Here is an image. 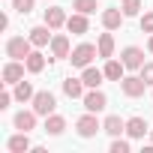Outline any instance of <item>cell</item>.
<instances>
[{"label": "cell", "instance_id": "13", "mask_svg": "<svg viewBox=\"0 0 153 153\" xmlns=\"http://www.w3.org/2000/svg\"><path fill=\"white\" fill-rule=\"evenodd\" d=\"M36 126V111H18L15 114V129L18 132H30Z\"/></svg>", "mask_w": 153, "mask_h": 153}, {"label": "cell", "instance_id": "21", "mask_svg": "<svg viewBox=\"0 0 153 153\" xmlns=\"http://www.w3.org/2000/svg\"><path fill=\"white\" fill-rule=\"evenodd\" d=\"M51 27L45 24V27H33L30 30V42L36 45V48H42V45H48V39H51V33H48Z\"/></svg>", "mask_w": 153, "mask_h": 153}, {"label": "cell", "instance_id": "30", "mask_svg": "<svg viewBox=\"0 0 153 153\" xmlns=\"http://www.w3.org/2000/svg\"><path fill=\"white\" fill-rule=\"evenodd\" d=\"M141 78H144L147 84H153V63H144V66H141Z\"/></svg>", "mask_w": 153, "mask_h": 153}, {"label": "cell", "instance_id": "16", "mask_svg": "<svg viewBox=\"0 0 153 153\" xmlns=\"http://www.w3.org/2000/svg\"><path fill=\"white\" fill-rule=\"evenodd\" d=\"M102 132H108V135H120V132H126V123L117 117V114H111V117H105V123H102Z\"/></svg>", "mask_w": 153, "mask_h": 153}, {"label": "cell", "instance_id": "7", "mask_svg": "<svg viewBox=\"0 0 153 153\" xmlns=\"http://www.w3.org/2000/svg\"><path fill=\"white\" fill-rule=\"evenodd\" d=\"M105 105H108V96H105L102 90L90 87V93H84V108H87V111H93V114H96V111H102Z\"/></svg>", "mask_w": 153, "mask_h": 153}, {"label": "cell", "instance_id": "14", "mask_svg": "<svg viewBox=\"0 0 153 153\" xmlns=\"http://www.w3.org/2000/svg\"><path fill=\"white\" fill-rule=\"evenodd\" d=\"M126 132H129V138H144V132H150V126L144 117H132V120H126Z\"/></svg>", "mask_w": 153, "mask_h": 153}, {"label": "cell", "instance_id": "27", "mask_svg": "<svg viewBox=\"0 0 153 153\" xmlns=\"http://www.w3.org/2000/svg\"><path fill=\"white\" fill-rule=\"evenodd\" d=\"M12 9L21 12V15H27V12L33 9V0H12Z\"/></svg>", "mask_w": 153, "mask_h": 153}, {"label": "cell", "instance_id": "12", "mask_svg": "<svg viewBox=\"0 0 153 153\" xmlns=\"http://www.w3.org/2000/svg\"><path fill=\"white\" fill-rule=\"evenodd\" d=\"M123 9H105L102 12V24H105V30H117L120 24H123Z\"/></svg>", "mask_w": 153, "mask_h": 153}, {"label": "cell", "instance_id": "5", "mask_svg": "<svg viewBox=\"0 0 153 153\" xmlns=\"http://www.w3.org/2000/svg\"><path fill=\"white\" fill-rule=\"evenodd\" d=\"M75 129H78V135L81 138H93L99 129H102V123L96 120V114L90 111V114H84V117H78V123H75Z\"/></svg>", "mask_w": 153, "mask_h": 153}, {"label": "cell", "instance_id": "4", "mask_svg": "<svg viewBox=\"0 0 153 153\" xmlns=\"http://www.w3.org/2000/svg\"><path fill=\"white\" fill-rule=\"evenodd\" d=\"M120 87H123V93H126L129 99H138V96L144 93L147 81L141 78V75H123V81H120Z\"/></svg>", "mask_w": 153, "mask_h": 153}, {"label": "cell", "instance_id": "22", "mask_svg": "<svg viewBox=\"0 0 153 153\" xmlns=\"http://www.w3.org/2000/svg\"><path fill=\"white\" fill-rule=\"evenodd\" d=\"M99 57H105V60H111V54H114V36L111 33H102L99 36Z\"/></svg>", "mask_w": 153, "mask_h": 153}, {"label": "cell", "instance_id": "10", "mask_svg": "<svg viewBox=\"0 0 153 153\" xmlns=\"http://www.w3.org/2000/svg\"><path fill=\"white\" fill-rule=\"evenodd\" d=\"M84 78H66L63 81V93L69 96V99H78V96H84Z\"/></svg>", "mask_w": 153, "mask_h": 153}, {"label": "cell", "instance_id": "19", "mask_svg": "<svg viewBox=\"0 0 153 153\" xmlns=\"http://www.w3.org/2000/svg\"><path fill=\"white\" fill-rule=\"evenodd\" d=\"M63 129H66V120H63L60 114H48V117H45V132H48V135H60Z\"/></svg>", "mask_w": 153, "mask_h": 153}, {"label": "cell", "instance_id": "17", "mask_svg": "<svg viewBox=\"0 0 153 153\" xmlns=\"http://www.w3.org/2000/svg\"><path fill=\"white\" fill-rule=\"evenodd\" d=\"M6 147H9L12 153H27V150H30V138H27V132H18V135H12Z\"/></svg>", "mask_w": 153, "mask_h": 153}, {"label": "cell", "instance_id": "32", "mask_svg": "<svg viewBox=\"0 0 153 153\" xmlns=\"http://www.w3.org/2000/svg\"><path fill=\"white\" fill-rule=\"evenodd\" d=\"M147 48H150V54H153V33H150V42H147Z\"/></svg>", "mask_w": 153, "mask_h": 153}, {"label": "cell", "instance_id": "18", "mask_svg": "<svg viewBox=\"0 0 153 153\" xmlns=\"http://www.w3.org/2000/svg\"><path fill=\"white\" fill-rule=\"evenodd\" d=\"M123 69H126L123 60H120V63H117V60H108L102 72H105V78H108V81H123Z\"/></svg>", "mask_w": 153, "mask_h": 153}, {"label": "cell", "instance_id": "6", "mask_svg": "<svg viewBox=\"0 0 153 153\" xmlns=\"http://www.w3.org/2000/svg\"><path fill=\"white\" fill-rule=\"evenodd\" d=\"M24 60H12V63H6L3 66V84H18L21 78H24Z\"/></svg>", "mask_w": 153, "mask_h": 153}, {"label": "cell", "instance_id": "33", "mask_svg": "<svg viewBox=\"0 0 153 153\" xmlns=\"http://www.w3.org/2000/svg\"><path fill=\"white\" fill-rule=\"evenodd\" d=\"M150 138H153V129H150Z\"/></svg>", "mask_w": 153, "mask_h": 153}, {"label": "cell", "instance_id": "1", "mask_svg": "<svg viewBox=\"0 0 153 153\" xmlns=\"http://www.w3.org/2000/svg\"><path fill=\"white\" fill-rule=\"evenodd\" d=\"M99 54V48L96 45H90V42H81L78 48H72V54H69V60H72V66H78V69H87L90 66V60Z\"/></svg>", "mask_w": 153, "mask_h": 153}, {"label": "cell", "instance_id": "31", "mask_svg": "<svg viewBox=\"0 0 153 153\" xmlns=\"http://www.w3.org/2000/svg\"><path fill=\"white\" fill-rule=\"evenodd\" d=\"M12 96H15V93H6V90L0 93V108H9V102H12Z\"/></svg>", "mask_w": 153, "mask_h": 153}, {"label": "cell", "instance_id": "29", "mask_svg": "<svg viewBox=\"0 0 153 153\" xmlns=\"http://www.w3.org/2000/svg\"><path fill=\"white\" fill-rule=\"evenodd\" d=\"M141 30H144V33H153V12H144V18H141Z\"/></svg>", "mask_w": 153, "mask_h": 153}, {"label": "cell", "instance_id": "9", "mask_svg": "<svg viewBox=\"0 0 153 153\" xmlns=\"http://www.w3.org/2000/svg\"><path fill=\"white\" fill-rule=\"evenodd\" d=\"M51 57H54V60H63V57H69V39H66L63 33L51 36Z\"/></svg>", "mask_w": 153, "mask_h": 153}, {"label": "cell", "instance_id": "2", "mask_svg": "<svg viewBox=\"0 0 153 153\" xmlns=\"http://www.w3.org/2000/svg\"><path fill=\"white\" fill-rule=\"evenodd\" d=\"M30 48H33L30 36H27V39H24V36H12V39L6 42V54H9L12 60H27V57H30Z\"/></svg>", "mask_w": 153, "mask_h": 153}, {"label": "cell", "instance_id": "24", "mask_svg": "<svg viewBox=\"0 0 153 153\" xmlns=\"http://www.w3.org/2000/svg\"><path fill=\"white\" fill-rule=\"evenodd\" d=\"M36 93H33V87H30V81H18L15 84V99L18 102H27V99H33Z\"/></svg>", "mask_w": 153, "mask_h": 153}, {"label": "cell", "instance_id": "26", "mask_svg": "<svg viewBox=\"0 0 153 153\" xmlns=\"http://www.w3.org/2000/svg\"><path fill=\"white\" fill-rule=\"evenodd\" d=\"M123 15H138L141 12V0H123Z\"/></svg>", "mask_w": 153, "mask_h": 153}, {"label": "cell", "instance_id": "28", "mask_svg": "<svg viewBox=\"0 0 153 153\" xmlns=\"http://www.w3.org/2000/svg\"><path fill=\"white\" fill-rule=\"evenodd\" d=\"M111 153H129V141L114 138V141H111Z\"/></svg>", "mask_w": 153, "mask_h": 153}, {"label": "cell", "instance_id": "11", "mask_svg": "<svg viewBox=\"0 0 153 153\" xmlns=\"http://www.w3.org/2000/svg\"><path fill=\"white\" fill-rule=\"evenodd\" d=\"M45 24H48L51 30L63 27V24H66V12H63L60 6H51V9H45Z\"/></svg>", "mask_w": 153, "mask_h": 153}, {"label": "cell", "instance_id": "23", "mask_svg": "<svg viewBox=\"0 0 153 153\" xmlns=\"http://www.w3.org/2000/svg\"><path fill=\"white\" fill-rule=\"evenodd\" d=\"M24 63H27V72H42V69H45V54L30 51V57H27Z\"/></svg>", "mask_w": 153, "mask_h": 153}, {"label": "cell", "instance_id": "8", "mask_svg": "<svg viewBox=\"0 0 153 153\" xmlns=\"http://www.w3.org/2000/svg\"><path fill=\"white\" fill-rule=\"evenodd\" d=\"M123 66L126 69H141L144 66V51L141 48H135V45H129V48H123Z\"/></svg>", "mask_w": 153, "mask_h": 153}, {"label": "cell", "instance_id": "3", "mask_svg": "<svg viewBox=\"0 0 153 153\" xmlns=\"http://www.w3.org/2000/svg\"><path fill=\"white\" fill-rule=\"evenodd\" d=\"M30 102H33V111H36V114H45V117L54 114V108H57V99H54V93H48V90H39Z\"/></svg>", "mask_w": 153, "mask_h": 153}, {"label": "cell", "instance_id": "15", "mask_svg": "<svg viewBox=\"0 0 153 153\" xmlns=\"http://www.w3.org/2000/svg\"><path fill=\"white\" fill-rule=\"evenodd\" d=\"M66 27H69V33H75V36L87 33V15H84V12H75L72 18H66Z\"/></svg>", "mask_w": 153, "mask_h": 153}, {"label": "cell", "instance_id": "25", "mask_svg": "<svg viewBox=\"0 0 153 153\" xmlns=\"http://www.w3.org/2000/svg\"><path fill=\"white\" fill-rule=\"evenodd\" d=\"M72 6L84 15H90V12H96V0H72Z\"/></svg>", "mask_w": 153, "mask_h": 153}, {"label": "cell", "instance_id": "20", "mask_svg": "<svg viewBox=\"0 0 153 153\" xmlns=\"http://www.w3.org/2000/svg\"><path fill=\"white\" fill-rule=\"evenodd\" d=\"M81 78H84V84H87V87H99V84H102V78H105V72H102V69L87 66V69L81 72Z\"/></svg>", "mask_w": 153, "mask_h": 153}]
</instances>
